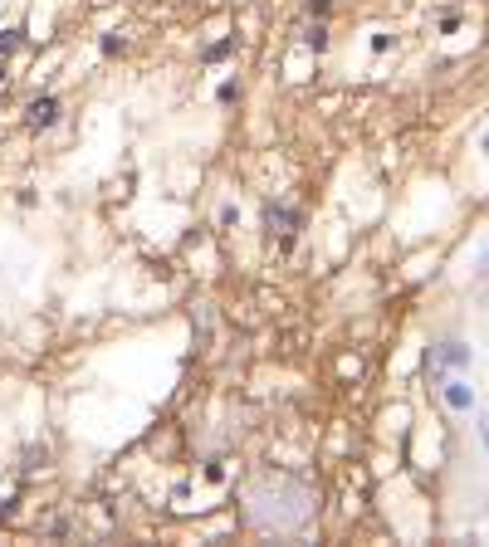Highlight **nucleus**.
I'll use <instances>...</instances> for the list:
<instances>
[{
	"label": "nucleus",
	"instance_id": "nucleus-9",
	"mask_svg": "<svg viewBox=\"0 0 489 547\" xmlns=\"http://www.w3.org/2000/svg\"><path fill=\"white\" fill-rule=\"evenodd\" d=\"M392 49V34H372V54H387Z\"/></svg>",
	"mask_w": 489,
	"mask_h": 547
},
{
	"label": "nucleus",
	"instance_id": "nucleus-8",
	"mask_svg": "<svg viewBox=\"0 0 489 547\" xmlns=\"http://www.w3.org/2000/svg\"><path fill=\"white\" fill-rule=\"evenodd\" d=\"M20 44V30H0V54H10Z\"/></svg>",
	"mask_w": 489,
	"mask_h": 547
},
{
	"label": "nucleus",
	"instance_id": "nucleus-7",
	"mask_svg": "<svg viewBox=\"0 0 489 547\" xmlns=\"http://www.w3.org/2000/svg\"><path fill=\"white\" fill-rule=\"evenodd\" d=\"M123 44H128V39H123L118 30H113V34H103V54H123Z\"/></svg>",
	"mask_w": 489,
	"mask_h": 547
},
{
	"label": "nucleus",
	"instance_id": "nucleus-1",
	"mask_svg": "<svg viewBox=\"0 0 489 547\" xmlns=\"http://www.w3.org/2000/svg\"><path fill=\"white\" fill-rule=\"evenodd\" d=\"M446 367H470V347H465V342H441L436 352H430V376L441 381Z\"/></svg>",
	"mask_w": 489,
	"mask_h": 547
},
{
	"label": "nucleus",
	"instance_id": "nucleus-5",
	"mask_svg": "<svg viewBox=\"0 0 489 547\" xmlns=\"http://www.w3.org/2000/svg\"><path fill=\"white\" fill-rule=\"evenodd\" d=\"M303 44L318 54L323 44H328V25H323V20H313V25H303Z\"/></svg>",
	"mask_w": 489,
	"mask_h": 547
},
{
	"label": "nucleus",
	"instance_id": "nucleus-3",
	"mask_svg": "<svg viewBox=\"0 0 489 547\" xmlns=\"http://www.w3.org/2000/svg\"><path fill=\"white\" fill-rule=\"evenodd\" d=\"M264 225L279 230V240H294V230H299V210H289V205H264Z\"/></svg>",
	"mask_w": 489,
	"mask_h": 547
},
{
	"label": "nucleus",
	"instance_id": "nucleus-2",
	"mask_svg": "<svg viewBox=\"0 0 489 547\" xmlns=\"http://www.w3.org/2000/svg\"><path fill=\"white\" fill-rule=\"evenodd\" d=\"M25 123H30V127H54V123H59V98H54V93L34 98V103L25 107Z\"/></svg>",
	"mask_w": 489,
	"mask_h": 547
},
{
	"label": "nucleus",
	"instance_id": "nucleus-4",
	"mask_svg": "<svg viewBox=\"0 0 489 547\" xmlns=\"http://www.w3.org/2000/svg\"><path fill=\"white\" fill-rule=\"evenodd\" d=\"M441 396H446V406H450V411H460V415H465V411H475V391L465 386L460 376H455V381H441Z\"/></svg>",
	"mask_w": 489,
	"mask_h": 547
},
{
	"label": "nucleus",
	"instance_id": "nucleus-11",
	"mask_svg": "<svg viewBox=\"0 0 489 547\" xmlns=\"http://www.w3.org/2000/svg\"><path fill=\"white\" fill-rule=\"evenodd\" d=\"M484 152H489V137H484Z\"/></svg>",
	"mask_w": 489,
	"mask_h": 547
},
{
	"label": "nucleus",
	"instance_id": "nucleus-12",
	"mask_svg": "<svg viewBox=\"0 0 489 547\" xmlns=\"http://www.w3.org/2000/svg\"><path fill=\"white\" fill-rule=\"evenodd\" d=\"M484 264H489V254H484Z\"/></svg>",
	"mask_w": 489,
	"mask_h": 547
},
{
	"label": "nucleus",
	"instance_id": "nucleus-10",
	"mask_svg": "<svg viewBox=\"0 0 489 547\" xmlns=\"http://www.w3.org/2000/svg\"><path fill=\"white\" fill-rule=\"evenodd\" d=\"M308 15H318V20H323V15H328V0H308Z\"/></svg>",
	"mask_w": 489,
	"mask_h": 547
},
{
	"label": "nucleus",
	"instance_id": "nucleus-6",
	"mask_svg": "<svg viewBox=\"0 0 489 547\" xmlns=\"http://www.w3.org/2000/svg\"><path fill=\"white\" fill-rule=\"evenodd\" d=\"M230 49H235V39H221V44H210V49H206V59L215 64V59H226V54H230Z\"/></svg>",
	"mask_w": 489,
	"mask_h": 547
}]
</instances>
